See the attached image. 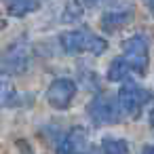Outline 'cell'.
<instances>
[{"mask_svg":"<svg viewBox=\"0 0 154 154\" xmlns=\"http://www.w3.org/2000/svg\"><path fill=\"white\" fill-rule=\"evenodd\" d=\"M59 42H61V47L68 55H76V53H85V51H89L91 55H103L106 49H108V40L91 34L89 30L63 32Z\"/></svg>","mask_w":154,"mask_h":154,"instance_id":"obj_1","label":"cell"},{"mask_svg":"<svg viewBox=\"0 0 154 154\" xmlns=\"http://www.w3.org/2000/svg\"><path fill=\"white\" fill-rule=\"evenodd\" d=\"M120 112L122 110L118 106V97H114L110 93H99L87 106V114H89V118H91V122L95 127L114 125L120 118Z\"/></svg>","mask_w":154,"mask_h":154,"instance_id":"obj_2","label":"cell"},{"mask_svg":"<svg viewBox=\"0 0 154 154\" xmlns=\"http://www.w3.org/2000/svg\"><path fill=\"white\" fill-rule=\"evenodd\" d=\"M116 97H118V106H120L122 114H127V116H131V118H139L143 106H146L150 99H154L150 91H146L143 87H139V85L133 82V80L122 82V87L118 89V95H116Z\"/></svg>","mask_w":154,"mask_h":154,"instance_id":"obj_3","label":"cell"},{"mask_svg":"<svg viewBox=\"0 0 154 154\" xmlns=\"http://www.w3.org/2000/svg\"><path fill=\"white\" fill-rule=\"evenodd\" d=\"M122 53H125V59L129 61V66H131L133 72L146 74V68H148V61H150L148 38L146 36H141V34L129 36L122 42Z\"/></svg>","mask_w":154,"mask_h":154,"instance_id":"obj_4","label":"cell"},{"mask_svg":"<svg viewBox=\"0 0 154 154\" xmlns=\"http://www.w3.org/2000/svg\"><path fill=\"white\" fill-rule=\"evenodd\" d=\"M76 91H78V89H76V82H74L72 78H55V80L49 85L45 97H47V103H49L51 108H55V110H66V108H70L72 99L76 97Z\"/></svg>","mask_w":154,"mask_h":154,"instance_id":"obj_5","label":"cell"},{"mask_svg":"<svg viewBox=\"0 0 154 154\" xmlns=\"http://www.w3.org/2000/svg\"><path fill=\"white\" fill-rule=\"evenodd\" d=\"M28 66H30V45L26 40L13 42L5 51V57H2V70H5V74H11V76L23 74L28 70Z\"/></svg>","mask_w":154,"mask_h":154,"instance_id":"obj_6","label":"cell"},{"mask_svg":"<svg viewBox=\"0 0 154 154\" xmlns=\"http://www.w3.org/2000/svg\"><path fill=\"white\" fill-rule=\"evenodd\" d=\"M87 146H89L87 131L82 127H72L57 143V154H85Z\"/></svg>","mask_w":154,"mask_h":154,"instance_id":"obj_7","label":"cell"},{"mask_svg":"<svg viewBox=\"0 0 154 154\" xmlns=\"http://www.w3.org/2000/svg\"><path fill=\"white\" fill-rule=\"evenodd\" d=\"M133 17H135V11H133L131 7H116V9H110V11H106V13L101 15L99 28H101L103 32L112 34V32L125 28L127 23H131Z\"/></svg>","mask_w":154,"mask_h":154,"instance_id":"obj_8","label":"cell"},{"mask_svg":"<svg viewBox=\"0 0 154 154\" xmlns=\"http://www.w3.org/2000/svg\"><path fill=\"white\" fill-rule=\"evenodd\" d=\"M129 72H131L129 61H127L125 57H116V59H112V63L108 66L106 76H108V80H110V82H122V80L127 82Z\"/></svg>","mask_w":154,"mask_h":154,"instance_id":"obj_9","label":"cell"},{"mask_svg":"<svg viewBox=\"0 0 154 154\" xmlns=\"http://www.w3.org/2000/svg\"><path fill=\"white\" fill-rule=\"evenodd\" d=\"M38 9H40V5L30 2V0H11V2H7V13L11 17H26V15H32Z\"/></svg>","mask_w":154,"mask_h":154,"instance_id":"obj_10","label":"cell"},{"mask_svg":"<svg viewBox=\"0 0 154 154\" xmlns=\"http://www.w3.org/2000/svg\"><path fill=\"white\" fill-rule=\"evenodd\" d=\"M101 152L103 154H129V141L120 137H103Z\"/></svg>","mask_w":154,"mask_h":154,"instance_id":"obj_11","label":"cell"},{"mask_svg":"<svg viewBox=\"0 0 154 154\" xmlns=\"http://www.w3.org/2000/svg\"><path fill=\"white\" fill-rule=\"evenodd\" d=\"M80 15H82V5H76V2L66 5L63 21H76V19H80Z\"/></svg>","mask_w":154,"mask_h":154,"instance_id":"obj_12","label":"cell"},{"mask_svg":"<svg viewBox=\"0 0 154 154\" xmlns=\"http://www.w3.org/2000/svg\"><path fill=\"white\" fill-rule=\"evenodd\" d=\"M141 154H154V146H143L141 148Z\"/></svg>","mask_w":154,"mask_h":154,"instance_id":"obj_13","label":"cell"},{"mask_svg":"<svg viewBox=\"0 0 154 154\" xmlns=\"http://www.w3.org/2000/svg\"><path fill=\"white\" fill-rule=\"evenodd\" d=\"M148 122H150V127L154 129V110H150V114H148Z\"/></svg>","mask_w":154,"mask_h":154,"instance_id":"obj_14","label":"cell"},{"mask_svg":"<svg viewBox=\"0 0 154 154\" xmlns=\"http://www.w3.org/2000/svg\"><path fill=\"white\" fill-rule=\"evenodd\" d=\"M148 9H150V11H154V2H150V5H148Z\"/></svg>","mask_w":154,"mask_h":154,"instance_id":"obj_15","label":"cell"}]
</instances>
